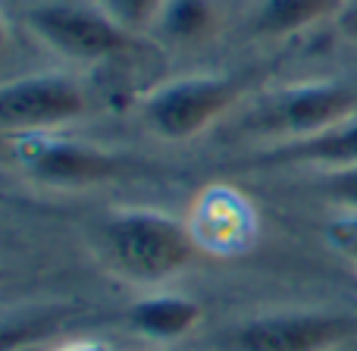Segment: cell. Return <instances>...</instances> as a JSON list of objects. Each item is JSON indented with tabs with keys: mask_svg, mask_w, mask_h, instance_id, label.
<instances>
[{
	"mask_svg": "<svg viewBox=\"0 0 357 351\" xmlns=\"http://www.w3.org/2000/svg\"><path fill=\"white\" fill-rule=\"evenodd\" d=\"M0 148H6V154L19 163V170L31 182L47 185V188H94L126 173L123 157L94 144L56 138L50 132L0 138Z\"/></svg>",
	"mask_w": 357,
	"mask_h": 351,
	"instance_id": "cell-5",
	"label": "cell"
},
{
	"mask_svg": "<svg viewBox=\"0 0 357 351\" xmlns=\"http://www.w3.org/2000/svg\"><path fill=\"white\" fill-rule=\"evenodd\" d=\"M345 0H260L251 29L260 38H289L339 13Z\"/></svg>",
	"mask_w": 357,
	"mask_h": 351,
	"instance_id": "cell-11",
	"label": "cell"
},
{
	"mask_svg": "<svg viewBox=\"0 0 357 351\" xmlns=\"http://www.w3.org/2000/svg\"><path fill=\"white\" fill-rule=\"evenodd\" d=\"M6 44H10V22H6L3 10H0V54L6 50Z\"/></svg>",
	"mask_w": 357,
	"mask_h": 351,
	"instance_id": "cell-19",
	"label": "cell"
},
{
	"mask_svg": "<svg viewBox=\"0 0 357 351\" xmlns=\"http://www.w3.org/2000/svg\"><path fill=\"white\" fill-rule=\"evenodd\" d=\"M0 279H3V270H0Z\"/></svg>",
	"mask_w": 357,
	"mask_h": 351,
	"instance_id": "cell-22",
	"label": "cell"
},
{
	"mask_svg": "<svg viewBox=\"0 0 357 351\" xmlns=\"http://www.w3.org/2000/svg\"><path fill=\"white\" fill-rule=\"evenodd\" d=\"M154 22H160L163 35L173 41H201L220 22L213 0H167Z\"/></svg>",
	"mask_w": 357,
	"mask_h": 351,
	"instance_id": "cell-12",
	"label": "cell"
},
{
	"mask_svg": "<svg viewBox=\"0 0 357 351\" xmlns=\"http://www.w3.org/2000/svg\"><path fill=\"white\" fill-rule=\"evenodd\" d=\"M25 351H44V348H25Z\"/></svg>",
	"mask_w": 357,
	"mask_h": 351,
	"instance_id": "cell-21",
	"label": "cell"
},
{
	"mask_svg": "<svg viewBox=\"0 0 357 351\" xmlns=\"http://www.w3.org/2000/svg\"><path fill=\"white\" fill-rule=\"evenodd\" d=\"M25 25L38 41L73 63H110L135 54L138 41L107 10L75 3H44L25 13Z\"/></svg>",
	"mask_w": 357,
	"mask_h": 351,
	"instance_id": "cell-4",
	"label": "cell"
},
{
	"mask_svg": "<svg viewBox=\"0 0 357 351\" xmlns=\"http://www.w3.org/2000/svg\"><path fill=\"white\" fill-rule=\"evenodd\" d=\"M204 320V308L195 298L185 295H154L142 298L126 311V323L132 333L144 336L151 342H176L195 333Z\"/></svg>",
	"mask_w": 357,
	"mask_h": 351,
	"instance_id": "cell-10",
	"label": "cell"
},
{
	"mask_svg": "<svg viewBox=\"0 0 357 351\" xmlns=\"http://www.w3.org/2000/svg\"><path fill=\"white\" fill-rule=\"evenodd\" d=\"M333 25L348 44H357V0H345L333 16Z\"/></svg>",
	"mask_w": 357,
	"mask_h": 351,
	"instance_id": "cell-16",
	"label": "cell"
},
{
	"mask_svg": "<svg viewBox=\"0 0 357 351\" xmlns=\"http://www.w3.org/2000/svg\"><path fill=\"white\" fill-rule=\"evenodd\" d=\"M98 254L116 276L135 285H160L197 260L188 223L157 210H113L98 223Z\"/></svg>",
	"mask_w": 357,
	"mask_h": 351,
	"instance_id": "cell-1",
	"label": "cell"
},
{
	"mask_svg": "<svg viewBox=\"0 0 357 351\" xmlns=\"http://www.w3.org/2000/svg\"><path fill=\"white\" fill-rule=\"evenodd\" d=\"M351 117H357L354 85L335 79L301 82V85H285L260 98L245 117V132L289 144L314 138Z\"/></svg>",
	"mask_w": 357,
	"mask_h": 351,
	"instance_id": "cell-2",
	"label": "cell"
},
{
	"mask_svg": "<svg viewBox=\"0 0 357 351\" xmlns=\"http://www.w3.org/2000/svg\"><path fill=\"white\" fill-rule=\"evenodd\" d=\"M56 329H60V317L54 314H38V317H25V320L0 323V351L41 348Z\"/></svg>",
	"mask_w": 357,
	"mask_h": 351,
	"instance_id": "cell-13",
	"label": "cell"
},
{
	"mask_svg": "<svg viewBox=\"0 0 357 351\" xmlns=\"http://www.w3.org/2000/svg\"><path fill=\"white\" fill-rule=\"evenodd\" d=\"M167 0H104V10L116 19L119 25H126L129 31L142 29V25L154 22L157 13L163 10Z\"/></svg>",
	"mask_w": 357,
	"mask_h": 351,
	"instance_id": "cell-14",
	"label": "cell"
},
{
	"mask_svg": "<svg viewBox=\"0 0 357 351\" xmlns=\"http://www.w3.org/2000/svg\"><path fill=\"white\" fill-rule=\"evenodd\" d=\"M201 254H241L254 239V210L235 188H210L201 195L195 216L188 223Z\"/></svg>",
	"mask_w": 357,
	"mask_h": 351,
	"instance_id": "cell-8",
	"label": "cell"
},
{
	"mask_svg": "<svg viewBox=\"0 0 357 351\" xmlns=\"http://www.w3.org/2000/svg\"><path fill=\"white\" fill-rule=\"evenodd\" d=\"M47 351H113L107 342H98V339H75V342H66V345H56V348H47Z\"/></svg>",
	"mask_w": 357,
	"mask_h": 351,
	"instance_id": "cell-18",
	"label": "cell"
},
{
	"mask_svg": "<svg viewBox=\"0 0 357 351\" xmlns=\"http://www.w3.org/2000/svg\"><path fill=\"white\" fill-rule=\"evenodd\" d=\"M357 342V317L339 311H285L232 327L222 351H335Z\"/></svg>",
	"mask_w": 357,
	"mask_h": 351,
	"instance_id": "cell-7",
	"label": "cell"
},
{
	"mask_svg": "<svg viewBox=\"0 0 357 351\" xmlns=\"http://www.w3.org/2000/svg\"><path fill=\"white\" fill-rule=\"evenodd\" d=\"M260 163H276V167H317L323 170H342L357 167V117L345 123L333 126V129L320 132L304 142H289L270 148Z\"/></svg>",
	"mask_w": 357,
	"mask_h": 351,
	"instance_id": "cell-9",
	"label": "cell"
},
{
	"mask_svg": "<svg viewBox=\"0 0 357 351\" xmlns=\"http://www.w3.org/2000/svg\"><path fill=\"white\" fill-rule=\"evenodd\" d=\"M335 351H351V345H345V348H335Z\"/></svg>",
	"mask_w": 357,
	"mask_h": 351,
	"instance_id": "cell-20",
	"label": "cell"
},
{
	"mask_svg": "<svg viewBox=\"0 0 357 351\" xmlns=\"http://www.w3.org/2000/svg\"><path fill=\"white\" fill-rule=\"evenodd\" d=\"M320 188L329 201L342 204V207L357 214V167H342V170H323L320 173Z\"/></svg>",
	"mask_w": 357,
	"mask_h": 351,
	"instance_id": "cell-15",
	"label": "cell"
},
{
	"mask_svg": "<svg viewBox=\"0 0 357 351\" xmlns=\"http://www.w3.org/2000/svg\"><path fill=\"white\" fill-rule=\"evenodd\" d=\"M91 110L85 85L60 73L0 82V138L38 135L75 123Z\"/></svg>",
	"mask_w": 357,
	"mask_h": 351,
	"instance_id": "cell-6",
	"label": "cell"
},
{
	"mask_svg": "<svg viewBox=\"0 0 357 351\" xmlns=\"http://www.w3.org/2000/svg\"><path fill=\"white\" fill-rule=\"evenodd\" d=\"M329 239H333V245L351 260L354 270H357V229L354 226H335L333 232H329Z\"/></svg>",
	"mask_w": 357,
	"mask_h": 351,
	"instance_id": "cell-17",
	"label": "cell"
},
{
	"mask_svg": "<svg viewBox=\"0 0 357 351\" xmlns=\"http://www.w3.org/2000/svg\"><path fill=\"white\" fill-rule=\"evenodd\" d=\"M241 79L235 75H182L148 91L138 104L142 119L163 142H191L220 123L241 100Z\"/></svg>",
	"mask_w": 357,
	"mask_h": 351,
	"instance_id": "cell-3",
	"label": "cell"
}]
</instances>
